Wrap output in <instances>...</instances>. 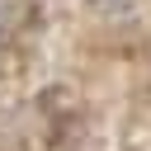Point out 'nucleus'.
Listing matches in <instances>:
<instances>
[{
    "instance_id": "obj_1",
    "label": "nucleus",
    "mask_w": 151,
    "mask_h": 151,
    "mask_svg": "<svg viewBox=\"0 0 151 151\" xmlns=\"http://www.w3.org/2000/svg\"><path fill=\"white\" fill-rule=\"evenodd\" d=\"M28 19H33V5L28 0H0V47L14 42L28 28Z\"/></svg>"
}]
</instances>
